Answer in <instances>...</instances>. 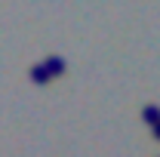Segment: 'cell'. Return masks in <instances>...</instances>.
I'll return each instance as SVG.
<instances>
[{
    "label": "cell",
    "mask_w": 160,
    "mask_h": 157,
    "mask_svg": "<svg viewBox=\"0 0 160 157\" xmlns=\"http://www.w3.org/2000/svg\"><path fill=\"white\" fill-rule=\"evenodd\" d=\"M43 65H46V71H49L52 77L65 74V59H62V56H46V62H43Z\"/></svg>",
    "instance_id": "obj_1"
},
{
    "label": "cell",
    "mask_w": 160,
    "mask_h": 157,
    "mask_svg": "<svg viewBox=\"0 0 160 157\" xmlns=\"http://www.w3.org/2000/svg\"><path fill=\"white\" fill-rule=\"evenodd\" d=\"M142 117H145V123L157 126L160 123V105H145V108H142Z\"/></svg>",
    "instance_id": "obj_2"
},
{
    "label": "cell",
    "mask_w": 160,
    "mask_h": 157,
    "mask_svg": "<svg viewBox=\"0 0 160 157\" xmlns=\"http://www.w3.org/2000/svg\"><path fill=\"white\" fill-rule=\"evenodd\" d=\"M31 80L43 86V83H49V80H52V74L46 71V65H34V68H31Z\"/></svg>",
    "instance_id": "obj_3"
},
{
    "label": "cell",
    "mask_w": 160,
    "mask_h": 157,
    "mask_svg": "<svg viewBox=\"0 0 160 157\" xmlns=\"http://www.w3.org/2000/svg\"><path fill=\"white\" fill-rule=\"evenodd\" d=\"M151 133H154V139L160 142V123H157V126H151Z\"/></svg>",
    "instance_id": "obj_4"
}]
</instances>
